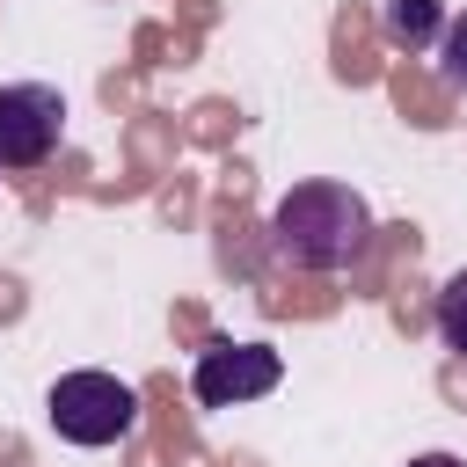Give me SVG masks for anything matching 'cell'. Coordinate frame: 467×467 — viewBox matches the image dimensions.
Listing matches in <instances>:
<instances>
[{
    "label": "cell",
    "instance_id": "6da1fadb",
    "mask_svg": "<svg viewBox=\"0 0 467 467\" xmlns=\"http://www.w3.org/2000/svg\"><path fill=\"white\" fill-rule=\"evenodd\" d=\"M372 241V204L350 182H299L270 204V255L292 270H350Z\"/></svg>",
    "mask_w": 467,
    "mask_h": 467
},
{
    "label": "cell",
    "instance_id": "3957f363",
    "mask_svg": "<svg viewBox=\"0 0 467 467\" xmlns=\"http://www.w3.org/2000/svg\"><path fill=\"white\" fill-rule=\"evenodd\" d=\"M66 139V95L51 80H7L0 88V168L29 175L58 153Z\"/></svg>",
    "mask_w": 467,
    "mask_h": 467
},
{
    "label": "cell",
    "instance_id": "277c9868",
    "mask_svg": "<svg viewBox=\"0 0 467 467\" xmlns=\"http://www.w3.org/2000/svg\"><path fill=\"white\" fill-rule=\"evenodd\" d=\"M277 379H285V358H277L270 343H234V336H219V343L197 350L190 394H197L204 409H241V401H263Z\"/></svg>",
    "mask_w": 467,
    "mask_h": 467
},
{
    "label": "cell",
    "instance_id": "8992f818",
    "mask_svg": "<svg viewBox=\"0 0 467 467\" xmlns=\"http://www.w3.org/2000/svg\"><path fill=\"white\" fill-rule=\"evenodd\" d=\"M438 336H445V350H460L467 358V270H452L445 285H438Z\"/></svg>",
    "mask_w": 467,
    "mask_h": 467
},
{
    "label": "cell",
    "instance_id": "52a82bcc",
    "mask_svg": "<svg viewBox=\"0 0 467 467\" xmlns=\"http://www.w3.org/2000/svg\"><path fill=\"white\" fill-rule=\"evenodd\" d=\"M438 73H445V88L467 95V15H452V22L438 29Z\"/></svg>",
    "mask_w": 467,
    "mask_h": 467
},
{
    "label": "cell",
    "instance_id": "5b68a950",
    "mask_svg": "<svg viewBox=\"0 0 467 467\" xmlns=\"http://www.w3.org/2000/svg\"><path fill=\"white\" fill-rule=\"evenodd\" d=\"M379 29H387V44L423 51V44H438V29H445V0H387V7H379Z\"/></svg>",
    "mask_w": 467,
    "mask_h": 467
},
{
    "label": "cell",
    "instance_id": "7a4b0ae2",
    "mask_svg": "<svg viewBox=\"0 0 467 467\" xmlns=\"http://www.w3.org/2000/svg\"><path fill=\"white\" fill-rule=\"evenodd\" d=\"M44 409H51V431L66 445H88V452L139 431V394L117 372H66V379H51V401Z\"/></svg>",
    "mask_w": 467,
    "mask_h": 467
},
{
    "label": "cell",
    "instance_id": "ba28073f",
    "mask_svg": "<svg viewBox=\"0 0 467 467\" xmlns=\"http://www.w3.org/2000/svg\"><path fill=\"white\" fill-rule=\"evenodd\" d=\"M409 467H467L460 452H423V460H409Z\"/></svg>",
    "mask_w": 467,
    "mask_h": 467
}]
</instances>
